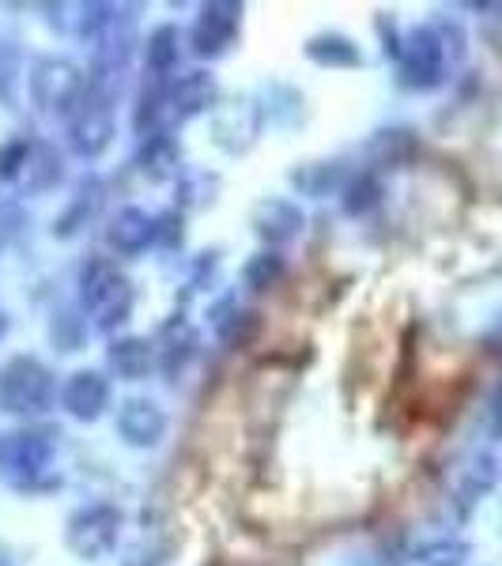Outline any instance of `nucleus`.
<instances>
[{
    "mask_svg": "<svg viewBox=\"0 0 502 566\" xmlns=\"http://www.w3.org/2000/svg\"><path fill=\"white\" fill-rule=\"evenodd\" d=\"M57 431L53 427H15L0 434V480L15 491H34L50 480L57 458Z\"/></svg>",
    "mask_w": 502,
    "mask_h": 566,
    "instance_id": "1",
    "label": "nucleus"
},
{
    "mask_svg": "<svg viewBox=\"0 0 502 566\" xmlns=\"http://www.w3.org/2000/svg\"><path fill=\"white\" fill-rule=\"evenodd\" d=\"M133 298V283L114 261L91 258L80 269V306H84V314L98 333H114L117 325L129 322Z\"/></svg>",
    "mask_w": 502,
    "mask_h": 566,
    "instance_id": "2",
    "label": "nucleus"
},
{
    "mask_svg": "<svg viewBox=\"0 0 502 566\" xmlns=\"http://www.w3.org/2000/svg\"><path fill=\"white\" fill-rule=\"evenodd\" d=\"M61 397L57 378L34 355H15L0 367V412L8 416H42Z\"/></svg>",
    "mask_w": 502,
    "mask_h": 566,
    "instance_id": "3",
    "label": "nucleus"
},
{
    "mask_svg": "<svg viewBox=\"0 0 502 566\" xmlns=\"http://www.w3.org/2000/svg\"><path fill=\"white\" fill-rule=\"evenodd\" d=\"M87 95V76L65 57H42L31 69V98L45 117H61L69 125V117L76 114V106Z\"/></svg>",
    "mask_w": 502,
    "mask_h": 566,
    "instance_id": "4",
    "label": "nucleus"
},
{
    "mask_svg": "<svg viewBox=\"0 0 502 566\" xmlns=\"http://www.w3.org/2000/svg\"><path fill=\"white\" fill-rule=\"evenodd\" d=\"M125 514L109 502H91V506H80L69 514L65 522V544L76 559H106L117 547V536H122Z\"/></svg>",
    "mask_w": 502,
    "mask_h": 566,
    "instance_id": "5",
    "label": "nucleus"
},
{
    "mask_svg": "<svg viewBox=\"0 0 502 566\" xmlns=\"http://www.w3.org/2000/svg\"><path fill=\"white\" fill-rule=\"evenodd\" d=\"M114 140V98L87 84L84 103L69 117V148L80 159H98Z\"/></svg>",
    "mask_w": 502,
    "mask_h": 566,
    "instance_id": "6",
    "label": "nucleus"
},
{
    "mask_svg": "<svg viewBox=\"0 0 502 566\" xmlns=\"http://www.w3.org/2000/svg\"><path fill=\"white\" fill-rule=\"evenodd\" d=\"M242 27V4L234 0H212V4H200L194 31H189V45H194L197 57H219V53L231 50L234 34Z\"/></svg>",
    "mask_w": 502,
    "mask_h": 566,
    "instance_id": "7",
    "label": "nucleus"
},
{
    "mask_svg": "<svg viewBox=\"0 0 502 566\" xmlns=\"http://www.w3.org/2000/svg\"><path fill=\"white\" fill-rule=\"evenodd\" d=\"M170 419L163 412L159 400L151 397H125L117 405V434H122L125 446L133 450H155V446L167 438Z\"/></svg>",
    "mask_w": 502,
    "mask_h": 566,
    "instance_id": "8",
    "label": "nucleus"
},
{
    "mask_svg": "<svg viewBox=\"0 0 502 566\" xmlns=\"http://www.w3.org/2000/svg\"><path fill=\"white\" fill-rule=\"evenodd\" d=\"M219 98V87H216V76L205 69H194V72H181V76L170 80L163 87V103H167V117L175 122H189L197 114H208Z\"/></svg>",
    "mask_w": 502,
    "mask_h": 566,
    "instance_id": "9",
    "label": "nucleus"
},
{
    "mask_svg": "<svg viewBox=\"0 0 502 566\" xmlns=\"http://www.w3.org/2000/svg\"><path fill=\"white\" fill-rule=\"evenodd\" d=\"M253 234L269 245V250H276V245H287L295 242L299 234H303V208L295 205V200L287 197H264L258 208H253Z\"/></svg>",
    "mask_w": 502,
    "mask_h": 566,
    "instance_id": "10",
    "label": "nucleus"
},
{
    "mask_svg": "<svg viewBox=\"0 0 502 566\" xmlns=\"http://www.w3.org/2000/svg\"><path fill=\"white\" fill-rule=\"evenodd\" d=\"M61 408L80 419V423H95L109 408V381L98 370H76L61 386Z\"/></svg>",
    "mask_w": 502,
    "mask_h": 566,
    "instance_id": "11",
    "label": "nucleus"
},
{
    "mask_svg": "<svg viewBox=\"0 0 502 566\" xmlns=\"http://www.w3.org/2000/svg\"><path fill=\"white\" fill-rule=\"evenodd\" d=\"M155 239H159V219L151 212H144V208H122L106 227V242L114 245L122 258H136V253L148 250Z\"/></svg>",
    "mask_w": 502,
    "mask_h": 566,
    "instance_id": "12",
    "label": "nucleus"
},
{
    "mask_svg": "<svg viewBox=\"0 0 502 566\" xmlns=\"http://www.w3.org/2000/svg\"><path fill=\"white\" fill-rule=\"evenodd\" d=\"M261 133V109L242 98V103H231L216 114V144L227 151H245Z\"/></svg>",
    "mask_w": 502,
    "mask_h": 566,
    "instance_id": "13",
    "label": "nucleus"
},
{
    "mask_svg": "<svg viewBox=\"0 0 502 566\" xmlns=\"http://www.w3.org/2000/svg\"><path fill=\"white\" fill-rule=\"evenodd\" d=\"M400 84L405 87H435L438 84V42L431 31H412L400 50Z\"/></svg>",
    "mask_w": 502,
    "mask_h": 566,
    "instance_id": "14",
    "label": "nucleus"
},
{
    "mask_svg": "<svg viewBox=\"0 0 502 566\" xmlns=\"http://www.w3.org/2000/svg\"><path fill=\"white\" fill-rule=\"evenodd\" d=\"M200 348V333L189 322H170L163 328L159 344H155V359H159V370L167 378H178L181 370L194 363V355Z\"/></svg>",
    "mask_w": 502,
    "mask_h": 566,
    "instance_id": "15",
    "label": "nucleus"
},
{
    "mask_svg": "<svg viewBox=\"0 0 502 566\" xmlns=\"http://www.w3.org/2000/svg\"><path fill=\"white\" fill-rule=\"evenodd\" d=\"M106 363L122 381H140L155 367V344L148 336H117L106 348Z\"/></svg>",
    "mask_w": 502,
    "mask_h": 566,
    "instance_id": "16",
    "label": "nucleus"
},
{
    "mask_svg": "<svg viewBox=\"0 0 502 566\" xmlns=\"http://www.w3.org/2000/svg\"><path fill=\"white\" fill-rule=\"evenodd\" d=\"M136 167H140V175L151 178V181H170V178H178L181 170H186V167H181L178 140H175V136H167V133L144 136L140 155H136Z\"/></svg>",
    "mask_w": 502,
    "mask_h": 566,
    "instance_id": "17",
    "label": "nucleus"
},
{
    "mask_svg": "<svg viewBox=\"0 0 502 566\" xmlns=\"http://www.w3.org/2000/svg\"><path fill=\"white\" fill-rule=\"evenodd\" d=\"M303 53L314 65H322V69H355V65H363V50L355 45L348 34H341V31H322V34H310L306 45H303Z\"/></svg>",
    "mask_w": 502,
    "mask_h": 566,
    "instance_id": "18",
    "label": "nucleus"
},
{
    "mask_svg": "<svg viewBox=\"0 0 502 566\" xmlns=\"http://www.w3.org/2000/svg\"><path fill=\"white\" fill-rule=\"evenodd\" d=\"M181 57V31L175 23H159L144 42V65L151 76H170Z\"/></svg>",
    "mask_w": 502,
    "mask_h": 566,
    "instance_id": "19",
    "label": "nucleus"
},
{
    "mask_svg": "<svg viewBox=\"0 0 502 566\" xmlns=\"http://www.w3.org/2000/svg\"><path fill=\"white\" fill-rule=\"evenodd\" d=\"M258 328V317L250 314V310H242L234 298H223V303H216L212 310V333L219 336L223 344H242L245 336Z\"/></svg>",
    "mask_w": 502,
    "mask_h": 566,
    "instance_id": "20",
    "label": "nucleus"
},
{
    "mask_svg": "<svg viewBox=\"0 0 502 566\" xmlns=\"http://www.w3.org/2000/svg\"><path fill=\"white\" fill-rule=\"evenodd\" d=\"M23 186L31 193H42V189L57 186L61 181V155L50 148V144H31V155H27V167H23Z\"/></svg>",
    "mask_w": 502,
    "mask_h": 566,
    "instance_id": "21",
    "label": "nucleus"
},
{
    "mask_svg": "<svg viewBox=\"0 0 502 566\" xmlns=\"http://www.w3.org/2000/svg\"><path fill=\"white\" fill-rule=\"evenodd\" d=\"M284 272H287L284 253H276V250H261V253H253V258L242 264V283H245V291H253V295H261V291L276 287V283L284 280Z\"/></svg>",
    "mask_w": 502,
    "mask_h": 566,
    "instance_id": "22",
    "label": "nucleus"
},
{
    "mask_svg": "<svg viewBox=\"0 0 502 566\" xmlns=\"http://www.w3.org/2000/svg\"><path fill=\"white\" fill-rule=\"evenodd\" d=\"M291 181L299 186V193L306 197H325L328 189H336L344 181V163L328 159V163H306V167L291 170Z\"/></svg>",
    "mask_w": 502,
    "mask_h": 566,
    "instance_id": "23",
    "label": "nucleus"
},
{
    "mask_svg": "<svg viewBox=\"0 0 502 566\" xmlns=\"http://www.w3.org/2000/svg\"><path fill=\"white\" fill-rule=\"evenodd\" d=\"M408 151H412V133L408 129H381L367 140V155L374 163H381V167H397V163H405Z\"/></svg>",
    "mask_w": 502,
    "mask_h": 566,
    "instance_id": "24",
    "label": "nucleus"
},
{
    "mask_svg": "<svg viewBox=\"0 0 502 566\" xmlns=\"http://www.w3.org/2000/svg\"><path fill=\"white\" fill-rule=\"evenodd\" d=\"M216 175H205V170H181L178 175V193H181V205H208L216 193Z\"/></svg>",
    "mask_w": 502,
    "mask_h": 566,
    "instance_id": "25",
    "label": "nucleus"
},
{
    "mask_svg": "<svg viewBox=\"0 0 502 566\" xmlns=\"http://www.w3.org/2000/svg\"><path fill=\"white\" fill-rule=\"evenodd\" d=\"M378 205V186L370 181V175H359L355 181L344 186V212L348 216H363Z\"/></svg>",
    "mask_w": 502,
    "mask_h": 566,
    "instance_id": "26",
    "label": "nucleus"
},
{
    "mask_svg": "<svg viewBox=\"0 0 502 566\" xmlns=\"http://www.w3.org/2000/svg\"><path fill=\"white\" fill-rule=\"evenodd\" d=\"M27 155H31V140H8L4 148H0V178L20 181L23 167H27Z\"/></svg>",
    "mask_w": 502,
    "mask_h": 566,
    "instance_id": "27",
    "label": "nucleus"
},
{
    "mask_svg": "<svg viewBox=\"0 0 502 566\" xmlns=\"http://www.w3.org/2000/svg\"><path fill=\"white\" fill-rule=\"evenodd\" d=\"M114 15H117L114 4H84V8H80V34H84L87 42H95L98 34L109 27Z\"/></svg>",
    "mask_w": 502,
    "mask_h": 566,
    "instance_id": "28",
    "label": "nucleus"
},
{
    "mask_svg": "<svg viewBox=\"0 0 502 566\" xmlns=\"http://www.w3.org/2000/svg\"><path fill=\"white\" fill-rule=\"evenodd\" d=\"M50 336H53V344H57L61 352H76L80 348V322L69 314H53V325H50Z\"/></svg>",
    "mask_w": 502,
    "mask_h": 566,
    "instance_id": "29",
    "label": "nucleus"
},
{
    "mask_svg": "<svg viewBox=\"0 0 502 566\" xmlns=\"http://www.w3.org/2000/svg\"><path fill=\"white\" fill-rule=\"evenodd\" d=\"M163 563H167V547H159L151 541L133 544L129 552H125V559H122V566H163Z\"/></svg>",
    "mask_w": 502,
    "mask_h": 566,
    "instance_id": "30",
    "label": "nucleus"
},
{
    "mask_svg": "<svg viewBox=\"0 0 502 566\" xmlns=\"http://www.w3.org/2000/svg\"><path fill=\"white\" fill-rule=\"evenodd\" d=\"M458 555H461V547H427L423 563L427 566H458Z\"/></svg>",
    "mask_w": 502,
    "mask_h": 566,
    "instance_id": "31",
    "label": "nucleus"
},
{
    "mask_svg": "<svg viewBox=\"0 0 502 566\" xmlns=\"http://www.w3.org/2000/svg\"><path fill=\"white\" fill-rule=\"evenodd\" d=\"M0 566H15V563H12V552H8L4 544H0Z\"/></svg>",
    "mask_w": 502,
    "mask_h": 566,
    "instance_id": "32",
    "label": "nucleus"
},
{
    "mask_svg": "<svg viewBox=\"0 0 502 566\" xmlns=\"http://www.w3.org/2000/svg\"><path fill=\"white\" fill-rule=\"evenodd\" d=\"M8 333V314H0V336Z\"/></svg>",
    "mask_w": 502,
    "mask_h": 566,
    "instance_id": "33",
    "label": "nucleus"
}]
</instances>
